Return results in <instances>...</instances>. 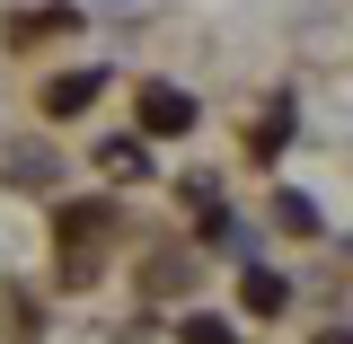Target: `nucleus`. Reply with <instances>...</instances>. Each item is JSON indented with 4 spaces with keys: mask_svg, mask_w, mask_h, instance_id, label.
<instances>
[{
    "mask_svg": "<svg viewBox=\"0 0 353 344\" xmlns=\"http://www.w3.org/2000/svg\"><path fill=\"white\" fill-rule=\"evenodd\" d=\"M97 97H106V71H62V80L44 88V115H80Z\"/></svg>",
    "mask_w": 353,
    "mask_h": 344,
    "instance_id": "obj_1",
    "label": "nucleus"
},
{
    "mask_svg": "<svg viewBox=\"0 0 353 344\" xmlns=\"http://www.w3.org/2000/svg\"><path fill=\"white\" fill-rule=\"evenodd\" d=\"M185 124H194L185 88H141V132H185Z\"/></svg>",
    "mask_w": 353,
    "mask_h": 344,
    "instance_id": "obj_2",
    "label": "nucleus"
},
{
    "mask_svg": "<svg viewBox=\"0 0 353 344\" xmlns=\"http://www.w3.org/2000/svg\"><path fill=\"white\" fill-rule=\"evenodd\" d=\"M248 309H283V274H265V265H248Z\"/></svg>",
    "mask_w": 353,
    "mask_h": 344,
    "instance_id": "obj_3",
    "label": "nucleus"
},
{
    "mask_svg": "<svg viewBox=\"0 0 353 344\" xmlns=\"http://www.w3.org/2000/svg\"><path fill=\"white\" fill-rule=\"evenodd\" d=\"M185 344H230V327L221 318H185Z\"/></svg>",
    "mask_w": 353,
    "mask_h": 344,
    "instance_id": "obj_4",
    "label": "nucleus"
}]
</instances>
